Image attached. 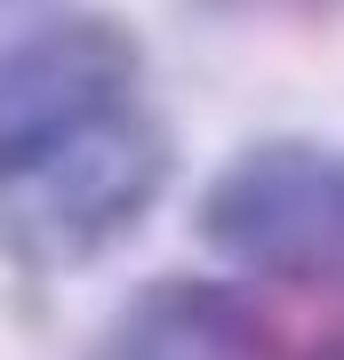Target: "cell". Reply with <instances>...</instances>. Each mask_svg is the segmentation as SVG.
I'll list each match as a JSON object with an SVG mask.
<instances>
[{"label":"cell","mask_w":344,"mask_h":360,"mask_svg":"<svg viewBox=\"0 0 344 360\" xmlns=\"http://www.w3.org/2000/svg\"><path fill=\"white\" fill-rule=\"evenodd\" d=\"M168 176H177V136L144 104H128V112L96 120L89 136L56 144L40 168H25L16 193L0 200V232L25 264L80 272L153 217Z\"/></svg>","instance_id":"cell-1"},{"label":"cell","mask_w":344,"mask_h":360,"mask_svg":"<svg viewBox=\"0 0 344 360\" xmlns=\"http://www.w3.org/2000/svg\"><path fill=\"white\" fill-rule=\"evenodd\" d=\"M192 224L248 272L344 296V153L320 136H265L232 153L208 176Z\"/></svg>","instance_id":"cell-2"},{"label":"cell","mask_w":344,"mask_h":360,"mask_svg":"<svg viewBox=\"0 0 344 360\" xmlns=\"http://www.w3.org/2000/svg\"><path fill=\"white\" fill-rule=\"evenodd\" d=\"M136 80H144V49L104 8H72L16 32L0 49V184L40 168L56 144L89 136L96 120L128 112Z\"/></svg>","instance_id":"cell-3"},{"label":"cell","mask_w":344,"mask_h":360,"mask_svg":"<svg viewBox=\"0 0 344 360\" xmlns=\"http://www.w3.org/2000/svg\"><path fill=\"white\" fill-rule=\"evenodd\" d=\"M89 360H281L272 321L232 281H153L113 312Z\"/></svg>","instance_id":"cell-4"},{"label":"cell","mask_w":344,"mask_h":360,"mask_svg":"<svg viewBox=\"0 0 344 360\" xmlns=\"http://www.w3.org/2000/svg\"><path fill=\"white\" fill-rule=\"evenodd\" d=\"M312 360H344V345H320V352H312Z\"/></svg>","instance_id":"cell-5"},{"label":"cell","mask_w":344,"mask_h":360,"mask_svg":"<svg viewBox=\"0 0 344 360\" xmlns=\"http://www.w3.org/2000/svg\"><path fill=\"white\" fill-rule=\"evenodd\" d=\"M0 8H32V0H0Z\"/></svg>","instance_id":"cell-6"}]
</instances>
